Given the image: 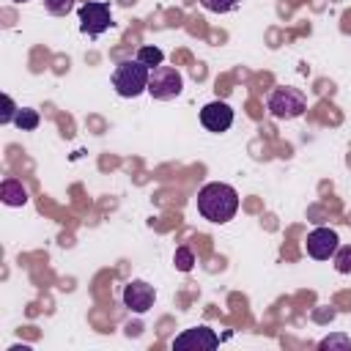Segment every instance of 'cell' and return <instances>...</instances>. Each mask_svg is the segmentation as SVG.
Returning a JSON list of instances; mask_svg holds the SVG:
<instances>
[{
    "instance_id": "cell-4",
    "label": "cell",
    "mask_w": 351,
    "mask_h": 351,
    "mask_svg": "<svg viewBox=\"0 0 351 351\" xmlns=\"http://www.w3.org/2000/svg\"><path fill=\"white\" fill-rule=\"evenodd\" d=\"M181 88H184V80H181L178 69H173V66H156V69H151L148 93H151L154 99L170 101V99H176V96L181 93Z\"/></svg>"
},
{
    "instance_id": "cell-8",
    "label": "cell",
    "mask_w": 351,
    "mask_h": 351,
    "mask_svg": "<svg viewBox=\"0 0 351 351\" xmlns=\"http://www.w3.org/2000/svg\"><path fill=\"white\" fill-rule=\"evenodd\" d=\"M200 123H203L208 132H228L230 123H233V110H230V104H225V101H208V104L200 110Z\"/></svg>"
},
{
    "instance_id": "cell-3",
    "label": "cell",
    "mask_w": 351,
    "mask_h": 351,
    "mask_svg": "<svg viewBox=\"0 0 351 351\" xmlns=\"http://www.w3.org/2000/svg\"><path fill=\"white\" fill-rule=\"evenodd\" d=\"M307 110V99L299 88H274L269 96V112L280 121L299 118Z\"/></svg>"
},
{
    "instance_id": "cell-1",
    "label": "cell",
    "mask_w": 351,
    "mask_h": 351,
    "mask_svg": "<svg viewBox=\"0 0 351 351\" xmlns=\"http://www.w3.org/2000/svg\"><path fill=\"white\" fill-rule=\"evenodd\" d=\"M197 211L208 222H217V225L230 222L239 211V192L230 184L211 181L197 192Z\"/></svg>"
},
{
    "instance_id": "cell-10",
    "label": "cell",
    "mask_w": 351,
    "mask_h": 351,
    "mask_svg": "<svg viewBox=\"0 0 351 351\" xmlns=\"http://www.w3.org/2000/svg\"><path fill=\"white\" fill-rule=\"evenodd\" d=\"M0 197H3L5 206H25L27 203V192H25L22 181H16V178H3Z\"/></svg>"
},
{
    "instance_id": "cell-13",
    "label": "cell",
    "mask_w": 351,
    "mask_h": 351,
    "mask_svg": "<svg viewBox=\"0 0 351 351\" xmlns=\"http://www.w3.org/2000/svg\"><path fill=\"white\" fill-rule=\"evenodd\" d=\"M321 351H351V340L346 335H329L318 343Z\"/></svg>"
},
{
    "instance_id": "cell-18",
    "label": "cell",
    "mask_w": 351,
    "mask_h": 351,
    "mask_svg": "<svg viewBox=\"0 0 351 351\" xmlns=\"http://www.w3.org/2000/svg\"><path fill=\"white\" fill-rule=\"evenodd\" d=\"M16 104H14V99L5 93L3 96V110H0V123H8V121H14V115H16Z\"/></svg>"
},
{
    "instance_id": "cell-17",
    "label": "cell",
    "mask_w": 351,
    "mask_h": 351,
    "mask_svg": "<svg viewBox=\"0 0 351 351\" xmlns=\"http://www.w3.org/2000/svg\"><path fill=\"white\" fill-rule=\"evenodd\" d=\"M200 3H203V8H208L214 14H225V11H233L239 0H200Z\"/></svg>"
},
{
    "instance_id": "cell-2",
    "label": "cell",
    "mask_w": 351,
    "mask_h": 351,
    "mask_svg": "<svg viewBox=\"0 0 351 351\" xmlns=\"http://www.w3.org/2000/svg\"><path fill=\"white\" fill-rule=\"evenodd\" d=\"M148 80H151V69L140 60H121L112 71V88L123 99H134L143 90H148Z\"/></svg>"
},
{
    "instance_id": "cell-11",
    "label": "cell",
    "mask_w": 351,
    "mask_h": 351,
    "mask_svg": "<svg viewBox=\"0 0 351 351\" xmlns=\"http://www.w3.org/2000/svg\"><path fill=\"white\" fill-rule=\"evenodd\" d=\"M38 112L36 110H27V107H22V110H16V115H14V126L16 129H22V132H30V129H36L38 126Z\"/></svg>"
},
{
    "instance_id": "cell-20",
    "label": "cell",
    "mask_w": 351,
    "mask_h": 351,
    "mask_svg": "<svg viewBox=\"0 0 351 351\" xmlns=\"http://www.w3.org/2000/svg\"><path fill=\"white\" fill-rule=\"evenodd\" d=\"M16 3H25V0H16Z\"/></svg>"
},
{
    "instance_id": "cell-9",
    "label": "cell",
    "mask_w": 351,
    "mask_h": 351,
    "mask_svg": "<svg viewBox=\"0 0 351 351\" xmlns=\"http://www.w3.org/2000/svg\"><path fill=\"white\" fill-rule=\"evenodd\" d=\"M154 299H156L154 288L148 282H143V280H132L123 288V304L129 310H134V313H148L154 307Z\"/></svg>"
},
{
    "instance_id": "cell-12",
    "label": "cell",
    "mask_w": 351,
    "mask_h": 351,
    "mask_svg": "<svg viewBox=\"0 0 351 351\" xmlns=\"http://www.w3.org/2000/svg\"><path fill=\"white\" fill-rule=\"evenodd\" d=\"M137 60H140V63H145L148 69H156V66H162L165 55H162V49H159V47H140Z\"/></svg>"
},
{
    "instance_id": "cell-5",
    "label": "cell",
    "mask_w": 351,
    "mask_h": 351,
    "mask_svg": "<svg viewBox=\"0 0 351 351\" xmlns=\"http://www.w3.org/2000/svg\"><path fill=\"white\" fill-rule=\"evenodd\" d=\"M112 25V14L107 3H85L80 5V30L85 36H101Z\"/></svg>"
},
{
    "instance_id": "cell-6",
    "label": "cell",
    "mask_w": 351,
    "mask_h": 351,
    "mask_svg": "<svg viewBox=\"0 0 351 351\" xmlns=\"http://www.w3.org/2000/svg\"><path fill=\"white\" fill-rule=\"evenodd\" d=\"M219 346V337L214 329L208 326H195V329H184L176 340H173V348L176 351H211Z\"/></svg>"
},
{
    "instance_id": "cell-16",
    "label": "cell",
    "mask_w": 351,
    "mask_h": 351,
    "mask_svg": "<svg viewBox=\"0 0 351 351\" xmlns=\"http://www.w3.org/2000/svg\"><path fill=\"white\" fill-rule=\"evenodd\" d=\"M47 11L55 14V16H66L71 8H74V0H44Z\"/></svg>"
},
{
    "instance_id": "cell-14",
    "label": "cell",
    "mask_w": 351,
    "mask_h": 351,
    "mask_svg": "<svg viewBox=\"0 0 351 351\" xmlns=\"http://www.w3.org/2000/svg\"><path fill=\"white\" fill-rule=\"evenodd\" d=\"M335 269L340 274H351V244L337 247V252H335Z\"/></svg>"
},
{
    "instance_id": "cell-15",
    "label": "cell",
    "mask_w": 351,
    "mask_h": 351,
    "mask_svg": "<svg viewBox=\"0 0 351 351\" xmlns=\"http://www.w3.org/2000/svg\"><path fill=\"white\" fill-rule=\"evenodd\" d=\"M192 263H195L192 250H189V247H178V250H176V269H178V271H189Z\"/></svg>"
},
{
    "instance_id": "cell-7",
    "label": "cell",
    "mask_w": 351,
    "mask_h": 351,
    "mask_svg": "<svg viewBox=\"0 0 351 351\" xmlns=\"http://www.w3.org/2000/svg\"><path fill=\"white\" fill-rule=\"evenodd\" d=\"M337 241H340V239H337V233H335L332 228H315V230L307 233L304 247H307V252H310L315 261H326V258H335Z\"/></svg>"
},
{
    "instance_id": "cell-19",
    "label": "cell",
    "mask_w": 351,
    "mask_h": 351,
    "mask_svg": "<svg viewBox=\"0 0 351 351\" xmlns=\"http://www.w3.org/2000/svg\"><path fill=\"white\" fill-rule=\"evenodd\" d=\"M313 318H315L318 324H326V321L335 318V310H332V307H318V310H313Z\"/></svg>"
}]
</instances>
